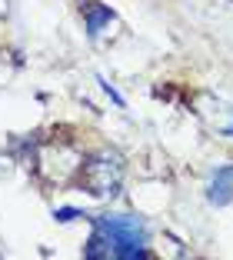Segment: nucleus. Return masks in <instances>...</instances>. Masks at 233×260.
I'll use <instances>...</instances> for the list:
<instances>
[{
  "mask_svg": "<svg viewBox=\"0 0 233 260\" xmlns=\"http://www.w3.org/2000/svg\"><path fill=\"white\" fill-rule=\"evenodd\" d=\"M110 20H113L110 7H97V4H90V7H87V34H90V37H97L100 27H104V23H110Z\"/></svg>",
  "mask_w": 233,
  "mask_h": 260,
  "instance_id": "nucleus-3",
  "label": "nucleus"
},
{
  "mask_svg": "<svg viewBox=\"0 0 233 260\" xmlns=\"http://www.w3.org/2000/svg\"><path fill=\"white\" fill-rule=\"evenodd\" d=\"M53 217H57L60 223H70L74 217H80V210H74V207H60V210H53Z\"/></svg>",
  "mask_w": 233,
  "mask_h": 260,
  "instance_id": "nucleus-4",
  "label": "nucleus"
},
{
  "mask_svg": "<svg viewBox=\"0 0 233 260\" xmlns=\"http://www.w3.org/2000/svg\"><path fill=\"white\" fill-rule=\"evenodd\" d=\"M83 180H87V190L93 193V197H110V193H117V187H120L123 180V164L117 153H100V157H93L90 164H87V170H83Z\"/></svg>",
  "mask_w": 233,
  "mask_h": 260,
  "instance_id": "nucleus-1",
  "label": "nucleus"
},
{
  "mask_svg": "<svg viewBox=\"0 0 233 260\" xmlns=\"http://www.w3.org/2000/svg\"><path fill=\"white\" fill-rule=\"evenodd\" d=\"M207 197H210V204H217V207H226V204L233 200V164L217 167V174H213V180H210V190H207Z\"/></svg>",
  "mask_w": 233,
  "mask_h": 260,
  "instance_id": "nucleus-2",
  "label": "nucleus"
},
{
  "mask_svg": "<svg viewBox=\"0 0 233 260\" xmlns=\"http://www.w3.org/2000/svg\"><path fill=\"white\" fill-rule=\"evenodd\" d=\"M100 87H104V90H107V93H110V100H113V104H117V107H123V104H127V100H123V97H120V93H117V90H113V87H110V84H107L104 77H100Z\"/></svg>",
  "mask_w": 233,
  "mask_h": 260,
  "instance_id": "nucleus-5",
  "label": "nucleus"
},
{
  "mask_svg": "<svg viewBox=\"0 0 233 260\" xmlns=\"http://www.w3.org/2000/svg\"><path fill=\"white\" fill-rule=\"evenodd\" d=\"M226 137H233V127H226Z\"/></svg>",
  "mask_w": 233,
  "mask_h": 260,
  "instance_id": "nucleus-6",
  "label": "nucleus"
}]
</instances>
